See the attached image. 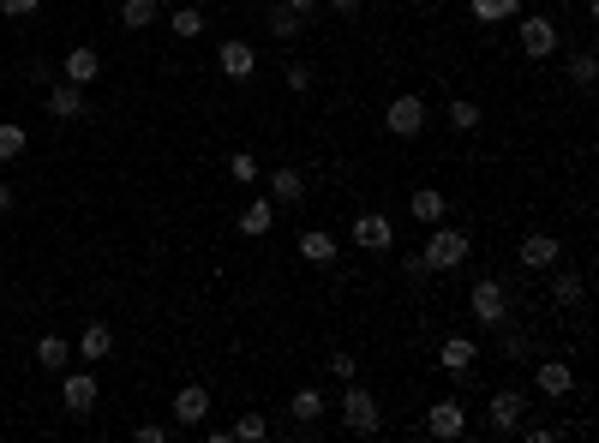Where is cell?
<instances>
[{
	"label": "cell",
	"mask_w": 599,
	"mask_h": 443,
	"mask_svg": "<svg viewBox=\"0 0 599 443\" xmlns=\"http://www.w3.org/2000/svg\"><path fill=\"white\" fill-rule=\"evenodd\" d=\"M516 258H522V270H552V264H564V246H558V234H522Z\"/></svg>",
	"instance_id": "30bf717a"
},
{
	"label": "cell",
	"mask_w": 599,
	"mask_h": 443,
	"mask_svg": "<svg viewBox=\"0 0 599 443\" xmlns=\"http://www.w3.org/2000/svg\"><path fill=\"white\" fill-rule=\"evenodd\" d=\"M444 120H450V126H456V132H474V126H480V120H486V114H480V102H474V96H456V102H450V108H444Z\"/></svg>",
	"instance_id": "83f0119b"
},
{
	"label": "cell",
	"mask_w": 599,
	"mask_h": 443,
	"mask_svg": "<svg viewBox=\"0 0 599 443\" xmlns=\"http://www.w3.org/2000/svg\"><path fill=\"white\" fill-rule=\"evenodd\" d=\"M228 438H240V443H264V438H270V420H264V414H240V420L228 426Z\"/></svg>",
	"instance_id": "f546056e"
},
{
	"label": "cell",
	"mask_w": 599,
	"mask_h": 443,
	"mask_svg": "<svg viewBox=\"0 0 599 443\" xmlns=\"http://www.w3.org/2000/svg\"><path fill=\"white\" fill-rule=\"evenodd\" d=\"M348 240H354L360 252H390V246H396V222H390L384 210H360L354 228H348Z\"/></svg>",
	"instance_id": "8992f818"
},
{
	"label": "cell",
	"mask_w": 599,
	"mask_h": 443,
	"mask_svg": "<svg viewBox=\"0 0 599 443\" xmlns=\"http://www.w3.org/2000/svg\"><path fill=\"white\" fill-rule=\"evenodd\" d=\"M228 180H240V186H252V180H264V168H258V156H252V150H234V156H228Z\"/></svg>",
	"instance_id": "4dcf8cb0"
},
{
	"label": "cell",
	"mask_w": 599,
	"mask_h": 443,
	"mask_svg": "<svg viewBox=\"0 0 599 443\" xmlns=\"http://www.w3.org/2000/svg\"><path fill=\"white\" fill-rule=\"evenodd\" d=\"M270 198H276V204H300V198H306V174L288 168V162H276V168H270Z\"/></svg>",
	"instance_id": "ffe728a7"
},
{
	"label": "cell",
	"mask_w": 599,
	"mask_h": 443,
	"mask_svg": "<svg viewBox=\"0 0 599 443\" xmlns=\"http://www.w3.org/2000/svg\"><path fill=\"white\" fill-rule=\"evenodd\" d=\"M360 6H366V0H330V12H342V18H354Z\"/></svg>",
	"instance_id": "f35d334b"
},
{
	"label": "cell",
	"mask_w": 599,
	"mask_h": 443,
	"mask_svg": "<svg viewBox=\"0 0 599 443\" xmlns=\"http://www.w3.org/2000/svg\"><path fill=\"white\" fill-rule=\"evenodd\" d=\"M216 66H222V78H234V84H246V78L258 72V48H252L246 36H228V42L216 48Z\"/></svg>",
	"instance_id": "ba28073f"
},
{
	"label": "cell",
	"mask_w": 599,
	"mask_h": 443,
	"mask_svg": "<svg viewBox=\"0 0 599 443\" xmlns=\"http://www.w3.org/2000/svg\"><path fill=\"white\" fill-rule=\"evenodd\" d=\"M486 420H492V432H498V438H510V432L528 420V396H522L516 384H510V390H498V396L486 402Z\"/></svg>",
	"instance_id": "52a82bcc"
},
{
	"label": "cell",
	"mask_w": 599,
	"mask_h": 443,
	"mask_svg": "<svg viewBox=\"0 0 599 443\" xmlns=\"http://www.w3.org/2000/svg\"><path fill=\"white\" fill-rule=\"evenodd\" d=\"M24 144H30V138H24V126L0 120V162H18V156H24Z\"/></svg>",
	"instance_id": "1f68e13d"
},
{
	"label": "cell",
	"mask_w": 599,
	"mask_h": 443,
	"mask_svg": "<svg viewBox=\"0 0 599 443\" xmlns=\"http://www.w3.org/2000/svg\"><path fill=\"white\" fill-rule=\"evenodd\" d=\"M426 432H432V438H462V432H468V408L450 402V396L432 402V408H426Z\"/></svg>",
	"instance_id": "8fae6325"
},
{
	"label": "cell",
	"mask_w": 599,
	"mask_h": 443,
	"mask_svg": "<svg viewBox=\"0 0 599 443\" xmlns=\"http://www.w3.org/2000/svg\"><path fill=\"white\" fill-rule=\"evenodd\" d=\"M234 228H240L246 240H264V234L276 228V198H252V204L234 216Z\"/></svg>",
	"instance_id": "5bb4252c"
},
{
	"label": "cell",
	"mask_w": 599,
	"mask_h": 443,
	"mask_svg": "<svg viewBox=\"0 0 599 443\" xmlns=\"http://www.w3.org/2000/svg\"><path fill=\"white\" fill-rule=\"evenodd\" d=\"M12 204H18V192H12V186H6V180H0V216H6V210H12Z\"/></svg>",
	"instance_id": "ab89813d"
},
{
	"label": "cell",
	"mask_w": 599,
	"mask_h": 443,
	"mask_svg": "<svg viewBox=\"0 0 599 443\" xmlns=\"http://www.w3.org/2000/svg\"><path fill=\"white\" fill-rule=\"evenodd\" d=\"M522 12V0H468V18L474 24H504V18H516Z\"/></svg>",
	"instance_id": "d4e9b609"
},
{
	"label": "cell",
	"mask_w": 599,
	"mask_h": 443,
	"mask_svg": "<svg viewBox=\"0 0 599 443\" xmlns=\"http://www.w3.org/2000/svg\"><path fill=\"white\" fill-rule=\"evenodd\" d=\"M60 402H66V414H90L96 408V378L90 372H66L60 378Z\"/></svg>",
	"instance_id": "9a60e30c"
},
{
	"label": "cell",
	"mask_w": 599,
	"mask_h": 443,
	"mask_svg": "<svg viewBox=\"0 0 599 443\" xmlns=\"http://www.w3.org/2000/svg\"><path fill=\"white\" fill-rule=\"evenodd\" d=\"M162 24H168V30H174L180 42H192V36H204V12H198V6H174V12H168Z\"/></svg>",
	"instance_id": "484cf974"
},
{
	"label": "cell",
	"mask_w": 599,
	"mask_h": 443,
	"mask_svg": "<svg viewBox=\"0 0 599 443\" xmlns=\"http://www.w3.org/2000/svg\"><path fill=\"white\" fill-rule=\"evenodd\" d=\"M468 312H474V324H486V330L510 324V294H504V282H498V276H480L474 294H468Z\"/></svg>",
	"instance_id": "277c9868"
},
{
	"label": "cell",
	"mask_w": 599,
	"mask_h": 443,
	"mask_svg": "<svg viewBox=\"0 0 599 443\" xmlns=\"http://www.w3.org/2000/svg\"><path fill=\"white\" fill-rule=\"evenodd\" d=\"M300 30H306V18H300L294 6H276V12H270V36H276V42H294Z\"/></svg>",
	"instance_id": "f1b7e54d"
},
{
	"label": "cell",
	"mask_w": 599,
	"mask_h": 443,
	"mask_svg": "<svg viewBox=\"0 0 599 443\" xmlns=\"http://www.w3.org/2000/svg\"><path fill=\"white\" fill-rule=\"evenodd\" d=\"M162 18V0H120V24L126 30H144V24H156Z\"/></svg>",
	"instance_id": "4316f807"
},
{
	"label": "cell",
	"mask_w": 599,
	"mask_h": 443,
	"mask_svg": "<svg viewBox=\"0 0 599 443\" xmlns=\"http://www.w3.org/2000/svg\"><path fill=\"white\" fill-rule=\"evenodd\" d=\"M468 252H474V240H468V228H432V240L420 246V258L432 264V276H444V270H462L468 264Z\"/></svg>",
	"instance_id": "6da1fadb"
},
{
	"label": "cell",
	"mask_w": 599,
	"mask_h": 443,
	"mask_svg": "<svg viewBox=\"0 0 599 443\" xmlns=\"http://www.w3.org/2000/svg\"><path fill=\"white\" fill-rule=\"evenodd\" d=\"M570 78L582 84V90H594V78H599V60L582 48V54H570Z\"/></svg>",
	"instance_id": "d6a6232c"
},
{
	"label": "cell",
	"mask_w": 599,
	"mask_h": 443,
	"mask_svg": "<svg viewBox=\"0 0 599 443\" xmlns=\"http://www.w3.org/2000/svg\"><path fill=\"white\" fill-rule=\"evenodd\" d=\"M474 360H480V342H474V336H450V342L438 348V366H444L450 378H468Z\"/></svg>",
	"instance_id": "4fadbf2b"
},
{
	"label": "cell",
	"mask_w": 599,
	"mask_h": 443,
	"mask_svg": "<svg viewBox=\"0 0 599 443\" xmlns=\"http://www.w3.org/2000/svg\"><path fill=\"white\" fill-rule=\"evenodd\" d=\"M288 414H294L300 426H318V420H324V390H312V384H300V390L288 396Z\"/></svg>",
	"instance_id": "7402d4cb"
},
{
	"label": "cell",
	"mask_w": 599,
	"mask_h": 443,
	"mask_svg": "<svg viewBox=\"0 0 599 443\" xmlns=\"http://www.w3.org/2000/svg\"><path fill=\"white\" fill-rule=\"evenodd\" d=\"M132 438H138V443H168V426H156V420H144V426H138Z\"/></svg>",
	"instance_id": "74e56055"
},
{
	"label": "cell",
	"mask_w": 599,
	"mask_h": 443,
	"mask_svg": "<svg viewBox=\"0 0 599 443\" xmlns=\"http://www.w3.org/2000/svg\"><path fill=\"white\" fill-rule=\"evenodd\" d=\"M426 120H432V108H426V96H414V90L390 96V108H384V126H390L396 138H420Z\"/></svg>",
	"instance_id": "5b68a950"
},
{
	"label": "cell",
	"mask_w": 599,
	"mask_h": 443,
	"mask_svg": "<svg viewBox=\"0 0 599 443\" xmlns=\"http://www.w3.org/2000/svg\"><path fill=\"white\" fill-rule=\"evenodd\" d=\"M96 72H102V60H96V48H90V42L66 48V60H60V78H66V84H78V90H84V84H96Z\"/></svg>",
	"instance_id": "7c38bea8"
},
{
	"label": "cell",
	"mask_w": 599,
	"mask_h": 443,
	"mask_svg": "<svg viewBox=\"0 0 599 443\" xmlns=\"http://www.w3.org/2000/svg\"><path fill=\"white\" fill-rule=\"evenodd\" d=\"M408 210H414V222H426V228H438V222L450 216V198H444L438 186H414V198H408Z\"/></svg>",
	"instance_id": "e0dca14e"
},
{
	"label": "cell",
	"mask_w": 599,
	"mask_h": 443,
	"mask_svg": "<svg viewBox=\"0 0 599 443\" xmlns=\"http://www.w3.org/2000/svg\"><path fill=\"white\" fill-rule=\"evenodd\" d=\"M330 378H336V384L360 378V360H354V354H330Z\"/></svg>",
	"instance_id": "836d02e7"
},
{
	"label": "cell",
	"mask_w": 599,
	"mask_h": 443,
	"mask_svg": "<svg viewBox=\"0 0 599 443\" xmlns=\"http://www.w3.org/2000/svg\"><path fill=\"white\" fill-rule=\"evenodd\" d=\"M108 348H114V330H108V324H102V318H90V324H84V336H78V348H72V354H78V360H84V366H96V360H108Z\"/></svg>",
	"instance_id": "ac0fdd59"
},
{
	"label": "cell",
	"mask_w": 599,
	"mask_h": 443,
	"mask_svg": "<svg viewBox=\"0 0 599 443\" xmlns=\"http://www.w3.org/2000/svg\"><path fill=\"white\" fill-rule=\"evenodd\" d=\"M288 90L306 96V90H312V66H288Z\"/></svg>",
	"instance_id": "d590c367"
},
{
	"label": "cell",
	"mask_w": 599,
	"mask_h": 443,
	"mask_svg": "<svg viewBox=\"0 0 599 443\" xmlns=\"http://www.w3.org/2000/svg\"><path fill=\"white\" fill-rule=\"evenodd\" d=\"M66 360H72V342H66V336H42V342H36V366H42V372H66Z\"/></svg>",
	"instance_id": "cb8c5ba5"
},
{
	"label": "cell",
	"mask_w": 599,
	"mask_h": 443,
	"mask_svg": "<svg viewBox=\"0 0 599 443\" xmlns=\"http://www.w3.org/2000/svg\"><path fill=\"white\" fill-rule=\"evenodd\" d=\"M204 414H210V390L204 384H180L174 390V420L180 426H204Z\"/></svg>",
	"instance_id": "2e32d148"
},
{
	"label": "cell",
	"mask_w": 599,
	"mask_h": 443,
	"mask_svg": "<svg viewBox=\"0 0 599 443\" xmlns=\"http://www.w3.org/2000/svg\"><path fill=\"white\" fill-rule=\"evenodd\" d=\"M336 252H342L336 234H324V228H306V234H300V258H306V264H324V270H330Z\"/></svg>",
	"instance_id": "44dd1931"
},
{
	"label": "cell",
	"mask_w": 599,
	"mask_h": 443,
	"mask_svg": "<svg viewBox=\"0 0 599 443\" xmlns=\"http://www.w3.org/2000/svg\"><path fill=\"white\" fill-rule=\"evenodd\" d=\"M342 426H348L354 438H372V432L384 426V408H378V396H372L366 384H354V378H348V390H342Z\"/></svg>",
	"instance_id": "7a4b0ae2"
},
{
	"label": "cell",
	"mask_w": 599,
	"mask_h": 443,
	"mask_svg": "<svg viewBox=\"0 0 599 443\" xmlns=\"http://www.w3.org/2000/svg\"><path fill=\"white\" fill-rule=\"evenodd\" d=\"M42 108H48V114H54V120H78V114H84V90H78V84H66V78H60V84H54V90H48V96H42Z\"/></svg>",
	"instance_id": "d6986e66"
},
{
	"label": "cell",
	"mask_w": 599,
	"mask_h": 443,
	"mask_svg": "<svg viewBox=\"0 0 599 443\" xmlns=\"http://www.w3.org/2000/svg\"><path fill=\"white\" fill-rule=\"evenodd\" d=\"M42 0H0V18H30Z\"/></svg>",
	"instance_id": "8d00e7d4"
},
{
	"label": "cell",
	"mask_w": 599,
	"mask_h": 443,
	"mask_svg": "<svg viewBox=\"0 0 599 443\" xmlns=\"http://www.w3.org/2000/svg\"><path fill=\"white\" fill-rule=\"evenodd\" d=\"M516 42L528 60H552L558 54V18H540V12H516Z\"/></svg>",
	"instance_id": "3957f363"
},
{
	"label": "cell",
	"mask_w": 599,
	"mask_h": 443,
	"mask_svg": "<svg viewBox=\"0 0 599 443\" xmlns=\"http://www.w3.org/2000/svg\"><path fill=\"white\" fill-rule=\"evenodd\" d=\"M282 6H294V12H300V18H306V12H318V6H324V0H282Z\"/></svg>",
	"instance_id": "60d3db41"
},
{
	"label": "cell",
	"mask_w": 599,
	"mask_h": 443,
	"mask_svg": "<svg viewBox=\"0 0 599 443\" xmlns=\"http://www.w3.org/2000/svg\"><path fill=\"white\" fill-rule=\"evenodd\" d=\"M402 276H408V282H432V264L414 252V258H402Z\"/></svg>",
	"instance_id": "e575fe53"
},
{
	"label": "cell",
	"mask_w": 599,
	"mask_h": 443,
	"mask_svg": "<svg viewBox=\"0 0 599 443\" xmlns=\"http://www.w3.org/2000/svg\"><path fill=\"white\" fill-rule=\"evenodd\" d=\"M552 270H558V264H552ZM582 294H588V288H582V270L564 264V270L552 276V300H558V306H582Z\"/></svg>",
	"instance_id": "603a6c76"
},
{
	"label": "cell",
	"mask_w": 599,
	"mask_h": 443,
	"mask_svg": "<svg viewBox=\"0 0 599 443\" xmlns=\"http://www.w3.org/2000/svg\"><path fill=\"white\" fill-rule=\"evenodd\" d=\"M534 390H540L546 402L576 396V366H570V360H540V366H534Z\"/></svg>",
	"instance_id": "9c48e42d"
}]
</instances>
